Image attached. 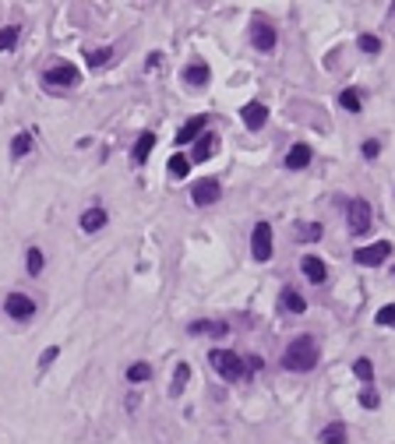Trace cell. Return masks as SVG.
Segmentation results:
<instances>
[{
    "label": "cell",
    "mask_w": 395,
    "mask_h": 444,
    "mask_svg": "<svg viewBox=\"0 0 395 444\" xmlns=\"http://www.w3.org/2000/svg\"><path fill=\"white\" fill-rule=\"evenodd\" d=\"M283 367H286V370H296V374L314 370V367H318V342H314L310 335H296L293 342L286 346V353H283Z\"/></svg>",
    "instance_id": "cell-1"
},
{
    "label": "cell",
    "mask_w": 395,
    "mask_h": 444,
    "mask_svg": "<svg viewBox=\"0 0 395 444\" xmlns=\"http://www.w3.org/2000/svg\"><path fill=\"white\" fill-rule=\"evenodd\" d=\"M212 359V367H215V374L219 377H226V381H240V377H247V370L251 367H261V359H251V363H244L237 353H229V350H212L208 353Z\"/></svg>",
    "instance_id": "cell-2"
},
{
    "label": "cell",
    "mask_w": 395,
    "mask_h": 444,
    "mask_svg": "<svg viewBox=\"0 0 395 444\" xmlns=\"http://www.w3.org/2000/svg\"><path fill=\"white\" fill-rule=\"evenodd\" d=\"M346 222H350V233H353V237H364V233L371 229V222H374V208L357 197V201L346 205Z\"/></svg>",
    "instance_id": "cell-3"
},
{
    "label": "cell",
    "mask_w": 395,
    "mask_h": 444,
    "mask_svg": "<svg viewBox=\"0 0 395 444\" xmlns=\"http://www.w3.org/2000/svg\"><path fill=\"white\" fill-rule=\"evenodd\" d=\"M78 82H82V75H78L75 64H53V67L43 75V85H46V89H75Z\"/></svg>",
    "instance_id": "cell-4"
},
{
    "label": "cell",
    "mask_w": 395,
    "mask_h": 444,
    "mask_svg": "<svg viewBox=\"0 0 395 444\" xmlns=\"http://www.w3.org/2000/svg\"><path fill=\"white\" fill-rule=\"evenodd\" d=\"M389 258H392V244H389V240H378V244H371V247H357V251H353V261H357V265H371V268L385 265Z\"/></svg>",
    "instance_id": "cell-5"
},
{
    "label": "cell",
    "mask_w": 395,
    "mask_h": 444,
    "mask_svg": "<svg viewBox=\"0 0 395 444\" xmlns=\"http://www.w3.org/2000/svg\"><path fill=\"white\" fill-rule=\"evenodd\" d=\"M4 310H7V318H14V321H28V318L36 314V300L25 296V293H11V296L4 300Z\"/></svg>",
    "instance_id": "cell-6"
},
{
    "label": "cell",
    "mask_w": 395,
    "mask_h": 444,
    "mask_svg": "<svg viewBox=\"0 0 395 444\" xmlns=\"http://www.w3.org/2000/svg\"><path fill=\"white\" fill-rule=\"evenodd\" d=\"M251 251L258 261H269L272 258V226L269 222H258L254 233H251Z\"/></svg>",
    "instance_id": "cell-7"
},
{
    "label": "cell",
    "mask_w": 395,
    "mask_h": 444,
    "mask_svg": "<svg viewBox=\"0 0 395 444\" xmlns=\"http://www.w3.org/2000/svg\"><path fill=\"white\" fill-rule=\"evenodd\" d=\"M219 197H222V187H219V180H212V177H205L201 183L191 187V201L195 205H215Z\"/></svg>",
    "instance_id": "cell-8"
},
{
    "label": "cell",
    "mask_w": 395,
    "mask_h": 444,
    "mask_svg": "<svg viewBox=\"0 0 395 444\" xmlns=\"http://www.w3.org/2000/svg\"><path fill=\"white\" fill-rule=\"evenodd\" d=\"M251 36H254V46H258L261 53H272V50H276V39H279V36H276V28H272L265 18L254 21V32H251Z\"/></svg>",
    "instance_id": "cell-9"
},
{
    "label": "cell",
    "mask_w": 395,
    "mask_h": 444,
    "mask_svg": "<svg viewBox=\"0 0 395 444\" xmlns=\"http://www.w3.org/2000/svg\"><path fill=\"white\" fill-rule=\"evenodd\" d=\"M240 120H244L251 131H258V127H265V120H269V106H265V102H247V106L240 109Z\"/></svg>",
    "instance_id": "cell-10"
},
{
    "label": "cell",
    "mask_w": 395,
    "mask_h": 444,
    "mask_svg": "<svg viewBox=\"0 0 395 444\" xmlns=\"http://www.w3.org/2000/svg\"><path fill=\"white\" fill-rule=\"evenodd\" d=\"M310 159H314V152H310V145H303V141H296L293 148L286 152V170H307V166H310Z\"/></svg>",
    "instance_id": "cell-11"
},
{
    "label": "cell",
    "mask_w": 395,
    "mask_h": 444,
    "mask_svg": "<svg viewBox=\"0 0 395 444\" xmlns=\"http://www.w3.org/2000/svg\"><path fill=\"white\" fill-rule=\"evenodd\" d=\"M300 271H303V278H307V282H314V286H321V282L328 278V268H325V261H321V258H310V254L300 261Z\"/></svg>",
    "instance_id": "cell-12"
},
{
    "label": "cell",
    "mask_w": 395,
    "mask_h": 444,
    "mask_svg": "<svg viewBox=\"0 0 395 444\" xmlns=\"http://www.w3.org/2000/svg\"><path fill=\"white\" fill-rule=\"evenodd\" d=\"M208 78H212V71H208V64H188L184 67V82L191 85V89H205L208 85Z\"/></svg>",
    "instance_id": "cell-13"
},
{
    "label": "cell",
    "mask_w": 395,
    "mask_h": 444,
    "mask_svg": "<svg viewBox=\"0 0 395 444\" xmlns=\"http://www.w3.org/2000/svg\"><path fill=\"white\" fill-rule=\"evenodd\" d=\"M215 148H219V138H215V134H205V138H198L191 159H195V163H205V159H212V156H215Z\"/></svg>",
    "instance_id": "cell-14"
},
{
    "label": "cell",
    "mask_w": 395,
    "mask_h": 444,
    "mask_svg": "<svg viewBox=\"0 0 395 444\" xmlns=\"http://www.w3.org/2000/svg\"><path fill=\"white\" fill-rule=\"evenodd\" d=\"M205 127H208V117H191V120L180 127L177 141H180V145H184V141H195L198 134H205Z\"/></svg>",
    "instance_id": "cell-15"
},
{
    "label": "cell",
    "mask_w": 395,
    "mask_h": 444,
    "mask_svg": "<svg viewBox=\"0 0 395 444\" xmlns=\"http://www.w3.org/2000/svg\"><path fill=\"white\" fill-rule=\"evenodd\" d=\"M102 226H106V212H102V208H89V212L82 215V229H85V233H99Z\"/></svg>",
    "instance_id": "cell-16"
},
{
    "label": "cell",
    "mask_w": 395,
    "mask_h": 444,
    "mask_svg": "<svg viewBox=\"0 0 395 444\" xmlns=\"http://www.w3.org/2000/svg\"><path fill=\"white\" fill-rule=\"evenodd\" d=\"M152 148H156V134L148 131V134H141V138H138V145H134V152H131V159H134V163H145Z\"/></svg>",
    "instance_id": "cell-17"
},
{
    "label": "cell",
    "mask_w": 395,
    "mask_h": 444,
    "mask_svg": "<svg viewBox=\"0 0 395 444\" xmlns=\"http://www.w3.org/2000/svg\"><path fill=\"white\" fill-rule=\"evenodd\" d=\"M321 441L325 444H346V423H328L325 431H321Z\"/></svg>",
    "instance_id": "cell-18"
},
{
    "label": "cell",
    "mask_w": 395,
    "mask_h": 444,
    "mask_svg": "<svg viewBox=\"0 0 395 444\" xmlns=\"http://www.w3.org/2000/svg\"><path fill=\"white\" fill-rule=\"evenodd\" d=\"M283 307H286L290 314H303V310H307V303H303V296H300L296 289H290V286L283 289Z\"/></svg>",
    "instance_id": "cell-19"
},
{
    "label": "cell",
    "mask_w": 395,
    "mask_h": 444,
    "mask_svg": "<svg viewBox=\"0 0 395 444\" xmlns=\"http://www.w3.org/2000/svg\"><path fill=\"white\" fill-rule=\"evenodd\" d=\"M28 152H32V134H28V131L14 134V141H11V156L21 159V156H28Z\"/></svg>",
    "instance_id": "cell-20"
},
{
    "label": "cell",
    "mask_w": 395,
    "mask_h": 444,
    "mask_svg": "<svg viewBox=\"0 0 395 444\" xmlns=\"http://www.w3.org/2000/svg\"><path fill=\"white\" fill-rule=\"evenodd\" d=\"M148 377H152V367H148V363H131V367H127V381H131V384H145Z\"/></svg>",
    "instance_id": "cell-21"
},
{
    "label": "cell",
    "mask_w": 395,
    "mask_h": 444,
    "mask_svg": "<svg viewBox=\"0 0 395 444\" xmlns=\"http://www.w3.org/2000/svg\"><path fill=\"white\" fill-rule=\"evenodd\" d=\"M188 377H191V367H188V363H177V370H173V384H170V395H180L184 384H188Z\"/></svg>",
    "instance_id": "cell-22"
},
{
    "label": "cell",
    "mask_w": 395,
    "mask_h": 444,
    "mask_svg": "<svg viewBox=\"0 0 395 444\" xmlns=\"http://www.w3.org/2000/svg\"><path fill=\"white\" fill-rule=\"evenodd\" d=\"M339 106L350 109V113H360V92L357 89H342L339 92Z\"/></svg>",
    "instance_id": "cell-23"
},
{
    "label": "cell",
    "mask_w": 395,
    "mask_h": 444,
    "mask_svg": "<svg viewBox=\"0 0 395 444\" xmlns=\"http://www.w3.org/2000/svg\"><path fill=\"white\" fill-rule=\"evenodd\" d=\"M109 57H113V50H109V46H102V50H89V53H85V60H89V71L102 67Z\"/></svg>",
    "instance_id": "cell-24"
},
{
    "label": "cell",
    "mask_w": 395,
    "mask_h": 444,
    "mask_svg": "<svg viewBox=\"0 0 395 444\" xmlns=\"http://www.w3.org/2000/svg\"><path fill=\"white\" fill-rule=\"evenodd\" d=\"M18 36H21V28H18V25L0 28V50H14V46H18Z\"/></svg>",
    "instance_id": "cell-25"
},
{
    "label": "cell",
    "mask_w": 395,
    "mask_h": 444,
    "mask_svg": "<svg viewBox=\"0 0 395 444\" xmlns=\"http://www.w3.org/2000/svg\"><path fill=\"white\" fill-rule=\"evenodd\" d=\"M188 173H191V159H184V156H173V159H170V177L184 180Z\"/></svg>",
    "instance_id": "cell-26"
},
{
    "label": "cell",
    "mask_w": 395,
    "mask_h": 444,
    "mask_svg": "<svg viewBox=\"0 0 395 444\" xmlns=\"http://www.w3.org/2000/svg\"><path fill=\"white\" fill-rule=\"evenodd\" d=\"M353 374H357L360 381H367V384H371V381H374V367H371V359H367V356H360V359L353 363Z\"/></svg>",
    "instance_id": "cell-27"
},
{
    "label": "cell",
    "mask_w": 395,
    "mask_h": 444,
    "mask_svg": "<svg viewBox=\"0 0 395 444\" xmlns=\"http://www.w3.org/2000/svg\"><path fill=\"white\" fill-rule=\"evenodd\" d=\"M374 325H382V328H395V303H385V307L374 314Z\"/></svg>",
    "instance_id": "cell-28"
},
{
    "label": "cell",
    "mask_w": 395,
    "mask_h": 444,
    "mask_svg": "<svg viewBox=\"0 0 395 444\" xmlns=\"http://www.w3.org/2000/svg\"><path fill=\"white\" fill-rule=\"evenodd\" d=\"M25 265H28V275H39V271H43V251H39V247H28Z\"/></svg>",
    "instance_id": "cell-29"
},
{
    "label": "cell",
    "mask_w": 395,
    "mask_h": 444,
    "mask_svg": "<svg viewBox=\"0 0 395 444\" xmlns=\"http://www.w3.org/2000/svg\"><path fill=\"white\" fill-rule=\"evenodd\" d=\"M360 50H364V53H378V50H382V39L371 36V32H364V36H360Z\"/></svg>",
    "instance_id": "cell-30"
},
{
    "label": "cell",
    "mask_w": 395,
    "mask_h": 444,
    "mask_svg": "<svg viewBox=\"0 0 395 444\" xmlns=\"http://www.w3.org/2000/svg\"><path fill=\"white\" fill-rule=\"evenodd\" d=\"M201 332H215V335H222L226 328H222V325H212V321H198V325H191V335H201Z\"/></svg>",
    "instance_id": "cell-31"
},
{
    "label": "cell",
    "mask_w": 395,
    "mask_h": 444,
    "mask_svg": "<svg viewBox=\"0 0 395 444\" xmlns=\"http://www.w3.org/2000/svg\"><path fill=\"white\" fill-rule=\"evenodd\" d=\"M325 229H321V222H307V226H300V237L303 240H318Z\"/></svg>",
    "instance_id": "cell-32"
},
{
    "label": "cell",
    "mask_w": 395,
    "mask_h": 444,
    "mask_svg": "<svg viewBox=\"0 0 395 444\" xmlns=\"http://www.w3.org/2000/svg\"><path fill=\"white\" fill-rule=\"evenodd\" d=\"M360 152H364V159H378V152H382V141H364V145H360Z\"/></svg>",
    "instance_id": "cell-33"
},
{
    "label": "cell",
    "mask_w": 395,
    "mask_h": 444,
    "mask_svg": "<svg viewBox=\"0 0 395 444\" xmlns=\"http://www.w3.org/2000/svg\"><path fill=\"white\" fill-rule=\"evenodd\" d=\"M360 406H364V409H378V395H374L371 388H367V391H360Z\"/></svg>",
    "instance_id": "cell-34"
},
{
    "label": "cell",
    "mask_w": 395,
    "mask_h": 444,
    "mask_svg": "<svg viewBox=\"0 0 395 444\" xmlns=\"http://www.w3.org/2000/svg\"><path fill=\"white\" fill-rule=\"evenodd\" d=\"M57 356H60V346H50V350H43V356H39V367H50Z\"/></svg>",
    "instance_id": "cell-35"
}]
</instances>
